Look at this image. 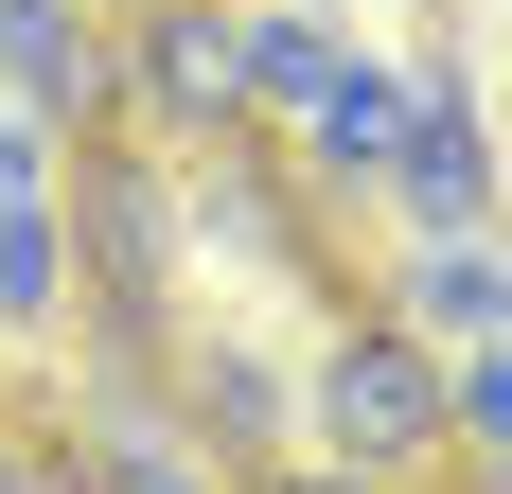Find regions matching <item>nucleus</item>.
Wrapping results in <instances>:
<instances>
[{
	"label": "nucleus",
	"mask_w": 512,
	"mask_h": 494,
	"mask_svg": "<svg viewBox=\"0 0 512 494\" xmlns=\"http://www.w3.org/2000/svg\"><path fill=\"white\" fill-rule=\"evenodd\" d=\"M389 318H407L424 353H477V336H495V230H424L407 283H389Z\"/></svg>",
	"instance_id": "1a4fd4ad"
},
{
	"label": "nucleus",
	"mask_w": 512,
	"mask_h": 494,
	"mask_svg": "<svg viewBox=\"0 0 512 494\" xmlns=\"http://www.w3.org/2000/svg\"><path fill=\"white\" fill-rule=\"evenodd\" d=\"M301 142H318V177H389V142H407V89H389V71H336V89L301 106Z\"/></svg>",
	"instance_id": "9d476101"
},
{
	"label": "nucleus",
	"mask_w": 512,
	"mask_h": 494,
	"mask_svg": "<svg viewBox=\"0 0 512 494\" xmlns=\"http://www.w3.org/2000/svg\"><path fill=\"white\" fill-rule=\"evenodd\" d=\"M71 477H89V494H230V477H212L195 442H177V406H159V371H124V389H106L89 424H71Z\"/></svg>",
	"instance_id": "0eeeda50"
},
{
	"label": "nucleus",
	"mask_w": 512,
	"mask_h": 494,
	"mask_svg": "<svg viewBox=\"0 0 512 494\" xmlns=\"http://www.w3.org/2000/svg\"><path fill=\"white\" fill-rule=\"evenodd\" d=\"M0 494H89V477H71V442H53V424H18V406H0Z\"/></svg>",
	"instance_id": "ddd939ff"
},
{
	"label": "nucleus",
	"mask_w": 512,
	"mask_h": 494,
	"mask_svg": "<svg viewBox=\"0 0 512 494\" xmlns=\"http://www.w3.org/2000/svg\"><path fill=\"white\" fill-rule=\"evenodd\" d=\"M195 212H212L230 247H248V265H283V283H336V265H318V195L283 177V159H265V124L195 142Z\"/></svg>",
	"instance_id": "423d86ee"
},
{
	"label": "nucleus",
	"mask_w": 512,
	"mask_h": 494,
	"mask_svg": "<svg viewBox=\"0 0 512 494\" xmlns=\"http://www.w3.org/2000/svg\"><path fill=\"white\" fill-rule=\"evenodd\" d=\"M53 230H71V300H89L106 371H159V336H177V177H159L142 124H89L71 142Z\"/></svg>",
	"instance_id": "f257e3e1"
},
{
	"label": "nucleus",
	"mask_w": 512,
	"mask_h": 494,
	"mask_svg": "<svg viewBox=\"0 0 512 494\" xmlns=\"http://www.w3.org/2000/svg\"><path fill=\"white\" fill-rule=\"evenodd\" d=\"M318 389V459H354V477H442V353L407 318H354L336 300V353L301 371Z\"/></svg>",
	"instance_id": "f03ea898"
},
{
	"label": "nucleus",
	"mask_w": 512,
	"mask_h": 494,
	"mask_svg": "<svg viewBox=\"0 0 512 494\" xmlns=\"http://www.w3.org/2000/svg\"><path fill=\"white\" fill-rule=\"evenodd\" d=\"M106 53H124V124H159L177 159L248 124V18L230 0H124Z\"/></svg>",
	"instance_id": "7ed1b4c3"
},
{
	"label": "nucleus",
	"mask_w": 512,
	"mask_h": 494,
	"mask_svg": "<svg viewBox=\"0 0 512 494\" xmlns=\"http://www.w3.org/2000/svg\"><path fill=\"white\" fill-rule=\"evenodd\" d=\"M336 71H354L336 36H301V18H248V124H265V142H301V106L336 89Z\"/></svg>",
	"instance_id": "9b49d317"
},
{
	"label": "nucleus",
	"mask_w": 512,
	"mask_h": 494,
	"mask_svg": "<svg viewBox=\"0 0 512 494\" xmlns=\"http://www.w3.org/2000/svg\"><path fill=\"white\" fill-rule=\"evenodd\" d=\"M424 230H495V142H477V89H407V142H389Z\"/></svg>",
	"instance_id": "6e6552de"
},
{
	"label": "nucleus",
	"mask_w": 512,
	"mask_h": 494,
	"mask_svg": "<svg viewBox=\"0 0 512 494\" xmlns=\"http://www.w3.org/2000/svg\"><path fill=\"white\" fill-rule=\"evenodd\" d=\"M106 18H124V0H106Z\"/></svg>",
	"instance_id": "f3484780"
},
{
	"label": "nucleus",
	"mask_w": 512,
	"mask_h": 494,
	"mask_svg": "<svg viewBox=\"0 0 512 494\" xmlns=\"http://www.w3.org/2000/svg\"><path fill=\"white\" fill-rule=\"evenodd\" d=\"M389 494H407V477H389ZM442 494H460V477H442Z\"/></svg>",
	"instance_id": "dca6fc26"
},
{
	"label": "nucleus",
	"mask_w": 512,
	"mask_h": 494,
	"mask_svg": "<svg viewBox=\"0 0 512 494\" xmlns=\"http://www.w3.org/2000/svg\"><path fill=\"white\" fill-rule=\"evenodd\" d=\"M159 406H177V442H195L212 477H265V459L301 442V424H283V353H248V336L177 353V371H159Z\"/></svg>",
	"instance_id": "39448f33"
},
{
	"label": "nucleus",
	"mask_w": 512,
	"mask_h": 494,
	"mask_svg": "<svg viewBox=\"0 0 512 494\" xmlns=\"http://www.w3.org/2000/svg\"><path fill=\"white\" fill-rule=\"evenodd\" d=\"M230 494H389V477H354V459H301V442H283L265 477H230Z\"/></svg>",
	"instance_id": "2eb2a0df"
},
{
	"label": "nucleus",
	"mask_w": 512,
	"mask_h": 494,
	"mask_svg": "<svg viewBox=\"0 0 512 494\" xmlns=\"http://www.w3.org/2000/svg\"><path fill=\"white\" fill-rule=\"evenodd\" d=\"M18 195H53V124H36V106H0V212H18Z\"/></svg>",
	"instance_id": "4468645a"
},
{
	"label": "nucleus",
	"mask_w": 512,
	"mask_h": 494,
	"mask_svg": "<svg viewBox=\"0 0 512 494\" xmlns=\"http://www.w3.org/2000/svg\"><path fill=\"white\" fill-rule=\"evenodd\" d=\"M0 71H18V106H36L53 142L124 124V53H106V0H0Z\"/></svg>",
	"instance_id": "20e7f679"
},
{
	"label": "nucleus",
	"mask_w": 512,
	"mask_h": 494,
	"mask_svg": "<svg viewBox=\"0 0 512 494\" xmlns=\"http://www.w3.org/2000/svg\"><path fill=\"white\" fill-rule=\"evenodd\" d=\"M36 318H71V230H53V195L0 212V336H36Z\"/></svg>",
	"instance_id": "f8f14e48"
}]
</instances>
